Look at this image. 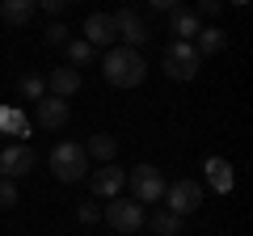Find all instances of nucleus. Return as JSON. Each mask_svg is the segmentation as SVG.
I'll return each instance as SVG.
<instances>
[{"label":"nucleus","mask_w":253,"mask_h":236,"mask_svg":"<svg viewBox=\"0 0 253 236\" xmlns=\"http://www.w3.org/2000/svg\"><path fill=\"white\" fill-rule=\"evenodd\" d=\"M17 93H21L26 101H42V97H46V76H34V72H26V76L17 80Z\"/></svg>","instance_id":"nucleus-19"},{"label":"nucleus","mask_w":253,"mask_h":236,"mask_svg":"<svg viewBox=\"0 0 253 236\" xmlns=\"http://www.w3.org/2000/svg\"><path fill=\"white\" fill-rule=\"evenodd\" d=\"M199 30H203V21L194 17V9H181V4H177V9L169 13V34H177L173 42H194Z\"/></svg>","instance_id":"nucleus-11"},{"label":"nucleus","mask_w":253,"mask_h":236,"mask_svg":"<svg viewBox=\"0 0 253 236\" xmlns=\"http://www.w3.org/2000/svg\"><path fill=\"white\" fill-rule=\"evenodd\" d=\"M203 68L199 51H194V42H169L165 46V76L169 80H194Z\"/></svg>","instance_id":"nucleus-4"},{"label":"nucleus","mask_w":253,"mask_h":236,"mask_svg":"<svg viewBox=\"0 0 253 236\" xmlns=\"http://www.w3.org/2000/svg\"><path fill=\"white\" fill-rule=\"evenodd\" d=\"M110 26H114V38H123L126 51H139V46L148 42V26H144V17H139L135 9H118V13H110Z\"/></svg>","instance_id":"nucleus-7"},{"label":"nucleus","mask_w":253,"mask_h":236,"mask_svg":"<svg viewBox=\"0 0 253 236\" xmlns=\"http://www.w3.org/2000/svg\"><path fill=\"white\" fill-rule=\"evenodd\" d=\"M46 89H51V97L68 101L72 93H81V72H76V68H51V76H46Z\"/></svg>","instance_id":"nucleus-13"},{"label":"nucleus","mask_w":253,"mask_h":236,"mask_svg":"<svg viewBox=\"0 0 253 236\" xmlns=\"http://www.w3.org/2000/svg\"><path fill=\"white\" fill-rule=\"evenodd\" d=\"M219 9H224L219 0H199V4H194V17H199V21H203V17H215Z\"/></svg>","instance_id":"nucleus-24"},{"label":"nucleus","mask_w":253,"mask_h":236,"mask_svg":"<svg viewBox=\"0 0 253 236\" xmlns=\"http://www.w3.org/2000/svg\"><path fill=\"white\" fill-rule=\"evenodd\" d=\"M126 186V169H118V164H106V169L93 173V194L97 198H118Z\"/></svg>","instance_id":"nucleus-10"},{"label":"nucleus","mask_w":253,"mask_h":236,"mask_svg":"<svg viewBox=\"0 0 253 236\" xmlns=\"http://www.w3.org/2000/svg\"><path fill=\"white\" fill-rule=\"evenodd\" d=\"M144 224H148V228H152V232H156V236H177V232H181V219H177V215H173V211H165V207H161V211H156V215H152V219H144Z\"/></svg>","instance_id":"nucleus-18"},{"label":"nucleus","mask_w":253,"mask_h":236,"mask_svg":"<svg viewBox=\"0 0 253 236\" xmlns=\"http://www.w3.org/2000/svg\"><path fill=\"white\" fill-rule=\"evenodd\" d=\"M46 42H51V46H63V42H68V26H63V21L46 26Z\"/></svg>","instance_id":"nucleus-23"},{"label":"nucleus","mask_w":253,"mask_h":236,"mask_svg":"<svg viewBox=\"0 0 253 236\" xmlns=\"http://www.w3.org/2000/svg\"><path fill=\"white\" fill-rule=\"evenodd\" d=\"M21 202V194H17V182H0V207L4 211H13Z\"/></svg>","instance_id":"nucleus-22"},{"label":"nucleus","mask_w":253,"mask_h":236,"mask_svg":"<svg viewBox=\"0 0 253 236\" xmlns=\"http://www.w3.org/2000/svg\"><path fill=\"white\" fill-rule=\"evenodd\" d=\"M84 42H89L93 51H101V46L114 42V26H110V13H89V17H84Z\"/></svg>","instance_id":"nucleus-12"},{"label":"nucleus","mask_w":253,"mask_h":236,"mask_svg":"<svg viewBox=\"0 0 253 236\" xmlns=\"http://www.w3.org/2000/svg\"><path fill=\"white\" fill-rule=\"evenodd\" d=\"M38 106V127H46V131H59L63 122H68V101H59V97H42V101H34Z\"/></svg>","instance_id":"nucleus-14"},{"label":"nucleus","mask_w":253,"mask_h":236,"mask_svg":"<svg viewBox=\"0 0 253 236\" xmlns=\"http://www.w3.org/2000/svg\"><path fill=\"white\" fill-rule=\"evenodd\" d=\"M0 127H9L13 135H30V122L17 114V110H4V114H0Z\"/></svg>","instance_id":"nucleus-21"},{"label":"nucleus","mask_w":253,"mask_h":236,"mask_svg":"<svg viewBox=\"0 0 253 236\" xmlns=\"http://www.w3.org/2000/svg\"><path fill=\"white\" fill-rule=\"evenodd\" d=\"M51 173H55V182H63V186L84 182V177H89V156H84V144H72V139L55 144V148H51Z\"/></svg>","instance_id":"nucleus-2"},{"label":"nucleus","mask_w":253,"mask_h":236,"mask_svg":"<svg viewBox=\"0 0 253 236\" xmlns=\"http://www.w3.org/2000/svg\"><path fill=\"white\" fill-rule=\"evenodd\" d=\"M93 46L84 42V38H76V42H68V68H84V64H93Z\"/></svg>","instance_id":"nucleus-20"},{"label":"nucleus","mask_w":253,"mask_h":236,"mask_svg":"<svg viewBox=\"0 0 253 236\" xmlns=\"http://www.w3.org/2000/svg\"><path fill=\"white\" fill-rule=\"evenodd\" d=\"M165 211H173L177 219H186V215H194V211L203 207V186L194 182V177H181V182H169L165 186Z\"/></svg>","instance_id":"nucleus-3"},{"label":"nucleus","mask_w":253,"mask_h":236,"mask_svg":"<svg viewBox=\"0 0 253 236\" xmlns=\"http://www.w3.org/2000/svg\"><path fill=\"white\" fill-rule=\"evenodd\" d=\"M63 4H68V0H42V9H46V13H63Z\"/></svg>","instance_id":"nucleus-26"},{"label":"nucleus","mask_w":253,"mask_h":236,"mask_svg":"<svg viewBox=\"0 0 253 236\" xmlns=\"http://www.w3.org/2000/svg\"><path fill=\"white\" fill-rule=\"evenodd\" d=\"M101 76H106L114 89H135V84H144L148 64H144V55H139V51L114 46V51H106V59H101Z\"/></svg>","instance_id":"nucleus-1"},{"label":"nucleus","mask_w":253,"mask_h":236,"mask_svg":"<svg viewBox=\"0 0 253 236\" xmlns=\"http://www.w3.org/2000/svg\"><path fill=\"white\" fill-rule=\"evenodd\" d=\"M30 169H34L30 144H13L0 152V182H21V177H30Z\"/></svg>","instance_id":"nucleus-8"},{"label":"nucleus","mask_w":253,"mask_h":236,"mask_svg":"<svg viewBox=\"0 0 253 236\" xmlns=\"http://www.w3.org/2000/svg\"><path fill=\"white\" fill-rule=\"evenodd\" d=\"M126 186H131L135 202L144 207V202H161L169 182L161 177V169H156V164H135V169H131V177H126Z\"/></svg>","instance_id":"nucleus-6"},{"label":"nucleus","mask_w":253,"mask_h":236,"mask_svg":"<svg viewBox=\"0 0 253 236\" xmlns=\"http://www.w3.org/2000/svg\"><path fill=\"white\" fill-rule=\"evenodd\" d=\"M76 219H81V224H97V219H101V211L93 207V202H81V207H76Z\"/></svg>","instance_id":"nucleus-25"},{"label":"nucleus","mask_w":253,"mask_h":236,"mask_svg":"<svg viewBox=\"0 0 253 236\" xmlns=\"http://www.w3.org/2000/svg\"><path fill=\"white\" fill-rule=\"evenodd\" d=\"M34 17V0H4L0 4V21H9V26H30Z\"/></svg>","instance_id":"nucleus-16"},{"label":"nucleus","mask_w":253,"mask_h":236,"mask_svg":"<svg viewBox=\"0 0 253 236\" xmlns=\"http://www.w3.org/2000/svg\"><path fill=\"white\" fill-rule=\"evenodd\" d=\"M144 207H139L135 198H123V194H118V198H110L106 202V224L114 228L118 236H131V232H139V228H144Z\"/></svg>","instance_id":"nucleus-5"},{"label":"nucleus","mask_w":253,"mask_h":236,"mask_svg":"<svg viewBox=\"0 0 253 236\" xmlns=\"http://www.w3.org/2000/svg\"><path fill=\"white\" fill-rule=\"evenodd\" d=\"M114 152H118V139L106 135V131H97V135L84 144V156H97V160H106V164L114 160Z\"/></svg>","instance_id":"nucleus-17"},{"label":"nucleus","mask_w":253,"mask_h":236,"mask_svg":"<svg viewBox=\"0 0 253 236\" xmlns=\"http://www.w3.org/2000/svg\"><path fill=\"white\" fill-rule=\"evenodd\" d=\"M224 46H228V34H224L219 26H203L199 38H194V51H199V59H203V55H219Z\"/></svg>","instance_id":"nucleus-15"},{"label":"nucleus","mask_w":253,"mask_h":236,"mask_svg":"<svg viewBox=\"0 0 253 236\" xmlns=\"http://www.w3.org/2000/svg\"><path fill=\"white\" fill-rule=\"evenodd\" d=\"M203 177H207V186L215 194H232V186H236V173H232V164L224 156H207L203 160Z\"/></svg>","instance_id":"nucleus-9"}]
</instances>
